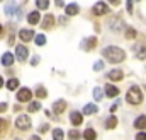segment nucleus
I'll list each match as a JSON object with an SVG mask.
<instances>
[{"label": "nucleus", "mask_w": 146, "mask_h": 140, "mask_svg": "<svg viewBox=\"0 0 146 140\" xmlns=\"http://www.w3.org/2000/svg\"><path fill=\"white\" fill-rule=\"evenodd\" d=\"M0 87H3V79H2V75H0Z\"/></svg>", "instance_id": "nucleus-46"}, {"label": "nucleus", "mask_w": 146, "mask_h": 140, "mask_svg": "<svg viewBox=\"0 0 146 140\" xmlns=\"http://www.w3.org/2000/svg\"><path fill=\"white\" fill-rule=\"evenodd\" d=\"M117 106H119V104H117V103H114V104L110 106L109 109H110V111H112V113H114V111H115V109H117Z\"/></svg>", "instance_id": "nucleus-41"}, {"label": "nucleus", "mask_w": 146, "mask_h": 140, "mask_svg": "<svg viewBox=\"0 0 146 140\" xmlns=\"http://www.w3.org/2000/svg\"><path fill=\"white\" fill-rule=\"evenodd\" d=\"M68 137H70L72 140H78L80 139V133H78L76 130H70V132H68Z\"/></svg>", "instance_id": "nucleus-33"}, {"label": "nucleus", "mask_w": 146, "mask_h": 140, "mask_svg": "<svg viewBox=\"0 0 146 140\" xmlns=\"http://www.w3.org/2000/svg\"><path fill=\"white\" fill-rule=\"evenodd\" d=\"M0 2H2V0H0Z\"/></svg>", "instance_id": "nucleus-49"}, {"label": "nucleus", "mask_w": 146, "mask_h": 140, "mask_svg": "<svg viewBox=\"0 0 146 140\" xmlns=\"http://www.w3.org/2000/svg\"><path fill=\"white\" fill-rule=\"evenodd\" d=\"M112 5H119V0H109Z\"/></svg>", "instance_id": "nucleus-44"}, {"label": "nucleus", "mask_w": 146, "mask_h": 140, "mask_svg": "<svg viewBox=\"0 0 146 140\" xmlns=\"http://www.w3.org/2000/svg\"><path fill=\"white\" fill-rule=\"evenodd\" d=\"M63 137H65V133H63L61 128H54L53 130V140H63Z\"/></svg>", "instance_id": "nucleus-24"}, {"label": "nucleus", "mask_w": 146, "mask_h": 140, "mask_svg": "<svg viewBox=\"0 0 146 140\" xmlns=\"http://www.w3.org/2000/svg\"><path fill=\"white\" fill-rule=\"evenodd\" d=\"M136 140H146V133L145 132H139V133L136 135Z\"/></svg>", "instance_id": "nucleus-37"}, {"label": "nucleus", "mask_w": 146, "mask_h": 140, "mask_svg": "<svg viewBox=\"0 0 146 140\" xmlns=\"http://www.w3.org/2000/svg\"><path fill=\"white\" fill-rule=\"evenodd\" d=\"M7 128H9V123H7L3 118H0V137L7 132Z\"/></svg>", "instance_id": "nucleus-29"}, {"label": "nucleus", "mask_w": 146, "mask_h": 140, "mask_svg": "<svg viewBox=\"0 0 146 140\" xmlns=\"http://www.w3.org/2000/svg\"><path fill=\"white\" fill-rule=\"evenodd\" d=\"M124 34H126V39H134V38H136V31H134L133 28H127V29L124 31Z\"/></svg>", "instance_id": "nucleus-28"}, {"label": "nucleus", "mask_w": 146, "mask_h": 140, "mask_svg": "<svg viewBox=\"0 0 146 140\" xmlns=\"http://www.w3.org/2000/svg\"><path fill=\"white\" fill-rule=\"evenodd\" d=\"M36 96L37 98H46V96H48V91H46L42 85H39V87L36 89Z\"/></svg>", "instance_id": "nucleus-30"}, {"label": "nucleus", "mask_w": 146, "mask_h": 140, "mask_svg": "<svg viewBox=\"0 0 146 140\" xmlns=\"http://www.w3.org/2000/svg\"><path fill=\"white\" fill-rule=\"evenodd\" d=\"M12 63H14V57H12V53L5 51V53L2 55V65H3V67H10Z\"/></svg>", "instance_id": "nucleus-15"}, {"label": "nucleus", "mask_w": 146, "mask_h": 140, "mask_svg": "<svg viewBox=\"0 0 146 140\" xmlns=\"http://www.w3.org/2000/svg\"><path fill=\"white\" fill-rule=\"evenodd\" d=\"M15 127L19 130H29L31 128V118L27 114H19L15 118Z\"/></svg>", "instance_id": "nucleus-3"}, {"label": "nucleus", "mask_w": 146, "mask_h": 140, "mask_svg": "<svg viewBox=\"0 0 146 140\" xmlns=\"http://www.w3.org/2000/svg\"><path fill=\"white\" fill-rule=\"evenodd\" d=\"M9 44H14V34L9 36Z\"/></svg>", "instance_id": "nucleus-42"}, {"label": "nucleus", "mask_w": 146, "mask_h": 140, "mask_svg": "<svg viewBox=\"0 0 146 140\" xmlns=\"http://www.w3.org/2000/svg\"><path fill=\"white\" fill-rule=\"evenodd\" d=\"M15 12V2H9L7 5H5V14L7 15H12Z\"/></svg>", "instance_id": "nucleus-22"}, {"label": "nucleus", "mask_w": 146, "mask_h": 140, "mask_svg": "<svg viewBox=\"0 0 146 140\" xmlns=\"http://www.w3.org/2000/svg\"><path fill=\"white\" fill-rule=\"evenodd\" d=\"M34 43H36L37 46H42V44H46V36H44V34L34 36Z\"/></svg>", "instance_id": "nucleus-26"}, {"label": "nucleus", "mask_w": 146, "mask_h": 140, "mask_svg": "<svg viewBox=\"0 0 146 140\" xmlns=\"http://www.w3.org/2000/svg\"><path fill=\"white\" fill-rule=\"evenodd\" d=\"M34 36H36L34 31H31V29H21V31H19V38H21L22 41H26V43H27V41H33Z\"/></svg>", "instance_id": "nucleus-9"}, {"label": "nucleus", "mask_w": 146, "mask_h": 140, "mask_svg": "<svg viewBox=\"0 0 146 140\" xmlns=\"http://www.w3.org/2000/svg\"><path fill=\"white\" fill-rule=\"evenodd\" d=\"M126 101H127L129 104H141V101H143V92H141V89H139L138 85H131V89H129L127 94H126Z\"/></svg>", "instance_id": "nucleus-2"}, {"label": "nucleus", "mask_w": 146, "mask_h": 140, "mask_svg": "<svg viewBox=\"0 0 146 140\" xmlns=\"http://www.w3.org/2000/svg\"><path fill=\"white\" fill-rule=\"evenodd\" d=\"M92 12H94L95 15H106V14L109 12V5H107L106 2H97V3L94 5Z\"/></svg>", "instance_id": "nucleus-5"}, {"label": "nucleus", "mask_w": 146, "mask_h": 140, "mask_svg": "<svg viewBox=\"0 0 146 140\" xmlns=\"http://www.w3.org/2000/svg\"><path fill=\"white\" fill-rule=\"evenodd\" d=\"M110 24H112V26H110V29H112V31H115V33H117V31H121V29H122V26H124V22H122V19H121V17H115V21L112 19V21H110Z\"/></svg>", "instance_id": "nucleus-16"}, {"label": "nucleus", "mask_w": 146, "mask_h": 140, "mask_svg": "<svg viewBox=\"0 0 146 140\" xmlns=\"http://www.w3.org/2000/svg\"><path fill=\"white\" fill-rule=\"evenodd\" d=\"M15 140H21V139H15Z\"/></svg>", "instance_id": "nucleus-48"}, {"label": "nucleus", "mask_w": 146, "mask_h": 140, "mask_svg": "<svg viewBox=\"0 0 146 140\" xmlns=\"http://www.w3.org/2000/svg\"><path fill=\"white\" fill-rule=\"evenodd\" d=\"M102 55L106 60H109L110 63H121L124 58H126V53L124 50H121L119 46H107L102 50Z\"/></svg>", "instance_id": "nucleus-1"}, {"label": "nucleus", "mask_w": 146, "mask_h": 140, "mask_svg": "<svg viewBox=\"0 0 146 140\" xmlns=\"http://www.w3.org/2000/svg\"><path fill=\"white\" fill-rule=\"evenodd\" d=\"M37 63H39V57L36 55V57H33V60H31V65H34V67H36Z\"/></svg>", "instance_id": "nucleus-38"}, {"label": "nucleus", "mask_w": 146, "mask_h": 140, "mask_svg": "<svg viewBox=\"0 0 146 140\" xmlns=\"http://www.w3.org/2000/svg\"><path fill=\"white\" fill-rule=\"evenodd\" d=\"M39 108H41V104H39L37 101H34V103H29V106H27V109H29L31 113H36V111H39Z\"/></svg>", "instance_id": "nucleus-31"}, {"label": "nucleus", "mask_w": 146, "mask_h": 140, "mask_svg": "<svg viewBox=\"0 0 146 140\" xmlns=\"http://www.w3.org/2000/svg\"><path fill=\"white\" fill-rule=\"evenodd\" d=\"M48 130H49V125H48V123H44V125L39 127V132H41V133H42V132H48Z\"/></svg>", "instance_id": "nucleus-36"}, {"label": "nucleus", "mask_w": 146, "mask_h": 140, "mask_svg": "<svg viewBox=\"0 0 146 140\" xmlns=\"http://www.w3.org/2000/svg\"><path fill=\"white\" fill-rule=\"evenodd\" d=\"M126 9L129 14H133V0H126Z\"/></svg>", "instance_id": "nucleus-35"}, {"label": "nucleus", "mask_w": 146, "mask_h": 140, "mask_svg": "<svg viewBox=\"0 0 146 140\" xmlns=\"http://www.w3.org/2000/svg\"><path fill=\"white\" fill-rule=\"evenodd\" d=\"M29 140H41V139H39L37 135H33V137H31V139H29Z\"/></svg>", "instance_id": "nucleus-45"}, {"label": "nucleus", "mask_w": 146, "mask_h": 140, "mask_svg": "<svg viewBox=\"0 0 146 140\" xmlns=\"http://www.w3.org/2000/svg\"><path fill=\"white\" fill-rule=\"evenodd\" d=\"M139 60H145L146 58V46H141V48H138V55H136Z\"/></svg>", "instance_id": "nucleus-32"}, {"label": "nucleus", "mask_w": 146, "mask_h": 140, "mask_svg": "<svg viewBox=\"0 0 146 140\" xmlns=\"http://www.w3.org/2000/svg\"><path fill=\"white\" fill-rule=\"evenodd\" d=\"M107 77H109V80H122L124 73H122V70L114 69V70H110L109 73H107Z\"/></svg>", "instance_id": "nucleus-12"}, {"label": "nucleus", "mask_w": 146, "mask_h": 140, "mask_svg": "<svg viewBox=\"0 0 146 140\" xmlns=\"http://www.w3.org/2000/svg\"><path fill=\"white\" fill-rule=\"evenodd\" d=\"M65 108H66V101H65V99H58V101L53 104V113L60 114V113L65 111Z\"/></svg>", "instance_id": "nucleus-10"}, {"label": "nucleus", "mask_w": 146, "mask_h": 140, "mask_svg": "<svg viewBox=\"0 0 146 140\" xmlns=\"http://www.w3.org/2000/svg\"><path fill=\"white\" fill-rule=\"evenodd\" d=\"M54 3H56L58 7H65V2H63V0H54Z\"/></svg>", "instance_id": "nucleus-40"}, {"label": "nucleus", "mask_w": 146, "mask_h": 140, "mask_svg": "<svg viewBox=\"0 0 146 140\" xmlns=\"http://www.w3.org/2000/svg\"><path fill=\"white\" fill-rule=\"evenodd\" d=\"M82 113H83V114H87V116H88V114H94V113H97V106H95V104H85Z\"/></svg>", "instance_id": "nucleus-21"}, {"label": "nucleus", "mask_w": 146, "mask_h": 140, "mask_svg": "<svg viewBox=\"0 0 146 140\" xmlns=\"http://www.w3.org/2000/svg\"><path fill=\"white\" fill-rule=\"evenodd\" d=\"M65 10H66V15L72 17V15H76V14L80 12V7H78L76 3H68V5L65 7Z\"/></svg>", "instance_id": "nucleus-13"}, {"label": "nucleus", "mask_w": 146, "mask_h": 140, "mask_svg": "<svg viewBox=\"0 0 146 140\" xmlns=\"http://www.w3.org/2000/svg\"><path fill=\"white\" fill-rule=\"evenodd\" d=\"M53 24H54V17H53L51 14H48V15L42 19V26H41V28H42V29H51Z\"/></svg>", "instance_id": "nucleus-14"}, {"label": "nucleus", "mask_w": 146, "mask_h": 140, "mask_svg": "<svg viewBox=\"0 0 146 140\" xmlns=\"http://www.w3.org/2000/svg\"><path fill=\"white\" fill-rule=\"evenodd\" d=\"M117 127V118L115 116H109L107 120H106V128L107 130H112V128H115Z\"/></svg>", "instance_id": "nucleus-20"}, {"label": "nucleus", "mask_w": 146, "mask_h": 140, "mask_svg": "<svg viewBox=\"0 0 146 140\" xmlns=\"http://www.w3.org/2000/svg\"><path fill=\"white\" fill-rule=\"evenodd\" d=\"M19 87V80L17 79H10L9 82H7V89L9 91H14V89H17Z\"/></svg>", "instance_id": "nucleus-25"}, {"label": "nucleus", "mask_w": 146, "mask_h": 140, "mask_svg": "<svg viewBox=\"0 0 146 140\" xmlns=\"http://www.w3.org/2000/svg\"><path fill=\"white\" fill-rule=\"evenodd\" d=\"M66 22V17H60V24H65Z\"/></svg>", "instance_id": "nucleus-43"}, {"label": "nucleus", "mask_w": 146, "mask_h": 140, "mask_svg": "<svg viewBox=\"0 0 146 140\" xmlns=\"http://www.w3.org/2000/svg\"><path fill=\"white\" fill-rule=\"evenodd\" d=\"M7 103H0V113H3V111H7Z\"/></svg>", "instance_id": "nucleus-39"}, {"label": "nucleus", "mask_w": 146, "mask_h": 140, "mask_svg": "<svg viewBox=\"0 0 146 140\" xmlns=\"http://www.w3.org/2000/svg\"><path fill=\"white\" fill-rule=\"evenodd\" d=\"M2 31H3V28H2V24H0V34H2Z\"/></svg>", "instance_id": "nucleus-47"}, {"label": "nucleus", "mask_w": 146, "mask_h": 140, "mask_svg": "<svg viewBox=\"0 0 146 140\" xmlns=\"http://www.w3.org/2000/svg\"><path fill=\"white\" fill-rule=\"evenodd\" d=\"M70 121H72V125H75V127L82 125V121H83L82 113H78V111H72V114H70Z\"/></svg>", "instance_id": "nucleus-11"}, {"label": "nucleus", "mask_w": 146, "mask_h": 140, "mask_svg": "<svg viewBox=\"0 0 146 140\" xmlns=\"http://www.w3.org/2000/svg\"><path fill=\"white\" fill-rule=\"evenodd\" d=\"M95 44H97V38H95V36H90V38H87V39L82 43V48L87 50V51H90V50L95 48Z\"/></svg>", "instance_id": "nucleus-7"}, {"label": "nucleus", "mask_w": 146, "mask_h": 140, "mask_svg": "<svg viewBox=\"0 0 146 140\" xmlns=\"http://www.w3.org/2000/svg\"><path fill=\"white\" fill-rule=\"evenodd\" d=\"M83 139H85V140H95V139H97L95 130H94V128H87V130L83 132Z\"/></svg>", "instance_id": "nucleus-19"}, {"label": "nucleus", "mask_w": 146, "mask_h": 140, "mask_svg": "<svg viewBox=\"0 0 146 140\" xmlns=\"http://www.w3.org/2000/svg\"><path fill=\"white\" fill-rule=\"evenodd\" d=\"M27 22H29V24H33V26L39 22V12H37V10L29 12V15H27Z\"/></svg>", "instance_id": "nucleus-17"}, {"label": "nucleus", "mask_w": 146, "mask_h": 140, "mask_svg": "<svg viewBox=\"0 0 146 140\" xmlns=\"http://www.w3.org/2000/svg\"><path fill=\"white\" fill-rule=\"evenodd\" d=\"M27 48L24 46V44H17L15 46V58L19 60V62H24L26 58H27Z\"/></svg>", "instance_id": "nucleus-6"}, {"label": "nucleus", "mask_w": 146, "mask_h": 140, "mask_svg": "<svg viewBox=\"0 0 146 140\" xmlns=\"http://www.w3.org/2000/svg\"><path fill=\"white\" fill-rule=\"evenodd\" d=\"M102 69H104V62H102V60H99V62L94 63V70H95V72H99V70H102Z\"/></svg>", "instance_id": "nucleus-34"}, {"label": "nucleus", "mask_w": 146, "mask_h": 140, "mask_svg": "<svg viewBox=\"0 0 146 140\" xmlns=\"http://www.w3.org/2000/svg\"><path fill=\"white\" fill-rule=\"evenodd\" d=\"M31 99H33L31 89H27V87L19 89V92H17V103H29Z\"/></svg>", "instance_id": "nucleus-4"}, {"label": "nucleus", "mask_w": 146, "mask_h": 140, "mask_svg": "<svg viewBox=\"0 0 146 140\" xmlns=\"http://www.w3.org/2000/svg\"><path fill=\"white\" fill-rule=\"evenodd\" d=\"M134 127L138 130H145L146 128V116H138L136 121H134Z\"/></svg>", "instance_id": "nucleus-18"}, {"label": "nucleus", "mask_w": 146, "mask_h": 140, "mask_svg": "<svg viewBox=\"0 0 146 140\" xmlns=\"http://www.w3.org/2000/svg\"><path fill=\"white\" fill-rule=\"evenodd\" d=\"M104 96H107V98H117V94H119V89L115 87V85H112V84H107L106 87H104Z\"/></svg>", "instance_id": "nucleus-8"}, {"label": "nucleus", "mask_w": 146, "mask_h": 140, "mask_svg": "<svg viewBox=\"0 0 146 140\" xmlns=\"http://www.w3.org/2000/svg\"><path fill=\"white\" fill-rule=\"evenodd\" d=\"M102 98H104V89L95 87V89H94V99H95V101H100Z\"/></svg>", "instance_id": "nucleus-23"}, {"label": "nucleus", "mask_w": 146, "mask_h": 140, "mask_svg": "<svg viewBox=\"0 0 146 140\" xmlns=\"http://www.w3.org/2000/svg\"><path fill=\"white\" fill-rule=\"evenodd\" d=\"M36 5H37V9L46 10V9L49 7V0H36Z\"/></svg>", "instance_id": "nucleus-27"}]
</instances>
